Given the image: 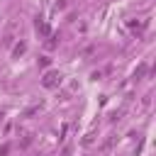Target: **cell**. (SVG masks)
<instances>
[{
  "label": "cell",
  "mask_w": 156,
  "mask_h": 156,
  "mask_svg": "<svg viewBox=\"0 0 156 156\" xmlns=\"http://www.w3.org/2000/svg\"><path fill=\"white\" fill-rule=\"evenodd\" d=\"M112 144H115V136H110V139H107V141H105V144H102V151H107V149H110V146H112Z\"/></svg>",
  "instance_id": "6"
},
{
  "label": "cell",
  "mask_w": 156,
  "mask_h": 156,
  "mask_svg": "<svg viewBox=\"0 0 156 156\" xmlns=\"http://www.w3.org/2000/svg\"><path fill=\"white\" fill-rule=\"evenodd\" d=\"M34 112H39V105H32V107H27V110L22 112V117H32Z\"/></svg>",
  "instance_id": "5"
},
{
  "label": "cell",
  "mask_w": 156,
  "mask_h": 156,
  "mask_svg": "<svg viewBox=\"0 0 156 156\" xmlns=\"http://www.w3.org/2000/svg\"><path fill=\"white\" fill-rule=\"evenodd\" d=\"M58 83H61V73L58 71H46L44 78H41V85L44 88H56Z\"/></svg>",
  "instance_id": "2"
},
{
  "label": "cell",
  "mask_w": 156,
  "mask_h": 156,
  "mask_svg": "<svg viewBox=\"0 0 156 156\" xmlns=\"http://www.w3.org/2000/svg\"><path fill=\"white\" fill-rule=\"evenodd\" d=\"M24 51H27V44H24V41H17V44H15V49H12V56H15V58H20Z\"/></svg>",
  "instance_id": "3"
},
{
  "label": "cell",
  "mask_w": 156,
  "mask_h": 156,
  "mask_svg": "<svg viewBox=\"0 0 156 156\" xmlns=\"http://www.w3.org/2000/svg\"><path fill=\"white\" fill-rule=\"evenodd\" d=\"M37 32H41L44 37H49V34H51V32H49V24H46L44 20H37Z\"/></svg>",
  "instance_id": "4"
},
{
  "label": "cell",
  "mask_w": 156,
  "mask_h": 156,
  "mask_svg": "<svg viewBox=\"0 0 156 156\" xmlns=\"http://www.w3.org/2000/svg\"><path fill=\"white\" fill-rule=\"evenodd\" d=\"M20 29H22V24H20L17 20H12V22H7V27H5V34H2V46H12V41L17 39V34H20Z\"/></svg>",
  "instance_id": "1"
}]
</instances>
